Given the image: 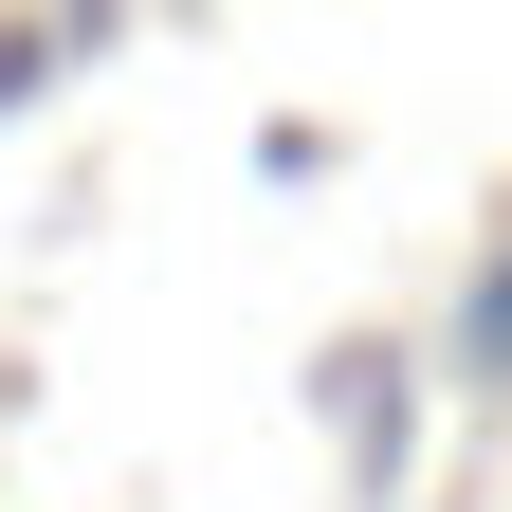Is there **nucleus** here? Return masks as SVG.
<instances>
[{
  "label": "nucleus",
  "mask_w": 512,
  "mask_h": 512,
  "mask_svg": "<svg viewBox=\"0 0 512 512\" xmlns=\"http://www.w3.org/2000/svg\"><path fill=\"white\" fill-rule=\"evenodd\" d=\"M439 348H458L476 403H512V256H476V275H458V330H439Z\"/></svg>",
  "instance_id": "1"
}]
</instances>
